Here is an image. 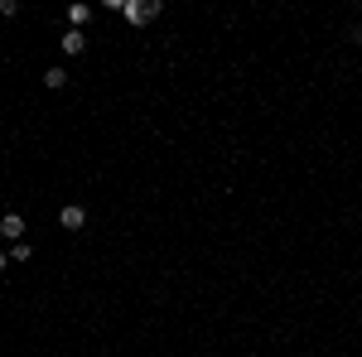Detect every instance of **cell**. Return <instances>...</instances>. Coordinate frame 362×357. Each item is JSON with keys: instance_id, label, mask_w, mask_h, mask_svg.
I'll list each match as a JSON object with an SVG mask.
<instances>
[{"instance_id": "cell-1", "label": "cell", "mask_w": 362, "mask_h": 357, "mask_svg": "<svg viewBox=\"0 0 362 357\" xmlns=\"http://www.w3.org/2000/svg\"><path fill=\"white\" fill-rule=\"evenodd\" d=\"M160 0H126L121 5V15H126V25H150V20H160Z\"/></svg>"}, {"instance_id": "cell-2", "label": "cell", "mask_w": 362, "mask_h": 357, "mask_svg": "<svg viewBox=\"0 0 362 357\" xmlns=\"http://www.w3.org/2000/svg\"><path fill=\"white\" fill-rule=\"evenodd\" d=\"M0 237H5L10 247L25 242V218H20V213H5V218H0Z\"/></svg>"}, {"instance_id": "cell-3", "label": "cell", "mask_w": 362, "mask_h": 357, "mask_svg": "<svg viewBox=\"0 0 362 357\" xmlns=\"http://www.w3.org/2000/svg\"><path fill=\"white\" fill-rule=\"evenodd\" d=\"M58 227H63V232H83V227H87V213L78 208V203H68V208L58 213Z\"/></svg>"}, {"instance_id": "cell-4", "label": "cell", "mask_w": 362, "mask_h": 357, "mask_svg": "<svg viewBox=\"0 0 362 357\" xmlns=\"http://www.w3.org/2000/svg\"><path fill=\"white\" fill-rule=\"evenodd\" d=\"M58 44H63V54H68V58H78V54L87 49V34H83V29H68V34H63Z\"/></svg>"}, {"instance_id": "cell-5", "label": "cell", "mask_w": 362, "mask_h": 357, "mask_svg": "<svg viewBox=\"0 0 362 357\" xmlns=\"http://www.w3.org/2000/svg\"><path fill=\"white\" fill-rule=\"evenodd\" d=\"M25 261H34V247L29 242H15L10 247V266H25Z\"/></svg>"}, {"instance_id": "cell-6", "label": "cell", "mask_w": 362, "mask_h": 357, "mask_svg": "<svg viewBox=\"0 0 362 357\" xmlns=\"http://www.w3.org/2000/svg\"><path fill=\"white\" fill-rule=\"evenodd\" d=\"M44 87H49V92L68 87V73H63V68H49V73H44Z\"/></svg>"}, {"instance_id": "cell-7", "label": "cell", "mask_w": 362, "mask_h": 357, "mask_svg": "<svg viewBox=\"0 0 362 357\" xmlns=\"http://www.w3.org/2000/svg\"><path fill=\"white\" fill-rule=\"evenodd\" d=\"M68 20H73V29H83L87 20H92V5H73V10H68Z\"/></svg>"}, {"instance_id": "cell-8", "label": "cell", "mask_w": 362, "mask_h": 357, "mask_svg": "<svg viewBox=\"0 0 362 357\" xmlns=\"http://www.w3.org/2000/svg\"><path fill=\"white\" fill-rule=\"evenodd\" d=\"M0 15H5V20H15V15H20V0H0Z\"/></svg>"}, {"instance_id": "cell-9", "label": "cell", "mask_w": 362, "mask_h": 357, "mask_svg": "<svg viewBox=\"0 0 362 357\" xmlns=\"http://www.w3.org/2000/svg\"><path fill=\"white\" fill-rule=\"evenodd\" d=\"M10 271V251H0V275Z\"/></svg>"}]
</instances>
